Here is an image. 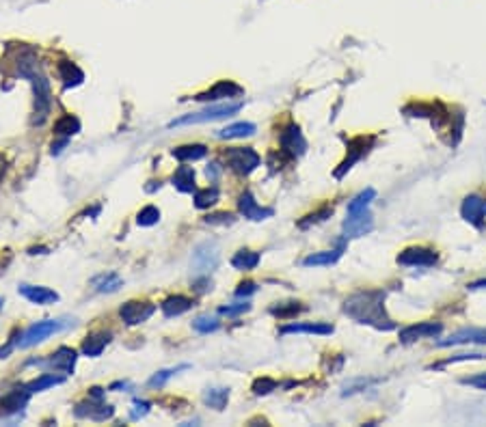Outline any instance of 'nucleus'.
<instances>
[{
    "label": "nucleus",
    "instance_id": "nucleus-1",
    "mask_svg": "<svg viewBox=\"0 0 486 427\" xmlns=\"http://www.w3.org/2000/svg\"><path fill=\"white\" fill-rule=\"evenodd\" d=\"M344 313L359 324L374 326L378 331H392L396 326L385 311L383 291H356L344 302Z\"/></svg>",
    "mask_w": 486,
    "mask_h": 427
},
{
    "label": "nucleus",
    "instance_id": "nucleus-2",
    "mask_svg": "<svg viewBox=\"0 0 486 427\" xmlns=\"http://www.w3.org/2000/svg\"><path fill=\"white\" fill-rule=\"evenodd\" d=\"M26 80H30L32 85V93H35V108H32V125H43L48 114L52 110V91H50V82L45 80V76L41 74V70H37L35 74H30Z\"/></svg>",
    "mask_w": 486,
    "mask_h": 427
},
{
    "label": "nucleus",
    "instance_id": "nucleus-3",
    "mask_svg": "<svg viewBox=\"0 0 486 427\" xmlns=\"http://www.w3.org/2000/svg\"><path fill=\"white\" fill-rule=\"evenodd\" d=\"M242 104L234 102V104H219V106H210L201 112H190L184 114L180 119H173L169 123V127H182V125H197V123H210V121H219V119H227L232 114L240 112Z\"/></svg>",
    "mask_w": 486,
    "mask_h": 427
},
{
    "label": "nucleus",
    "instance_id": "nucleus-4",
    "mask_svg": "<svg viewBox=\"0 0 486 427\" xmlns=\"http://www.w3.org/2000/svg\"><path fill=\"white\" fill-rule=\"evenodd\" d=\"M223 156L227 167L238 175H251L259 167V162H262V158H259V154L253 147H230V149H225Z\"/></svg>",
    "mask_w": 486,
    "mask_h": 427
},
{
    "label": "nucleus",
    "instance_id": "nucleus-5",
    "mask_svg": "<svg viewBox=\"0 0 486 427\" xmlns=\"http://www.w3.org/2000/svg\"><path fill=\"white\" fill-rule=\"evenodd\" d=\"M219 261H221L219 246L214 242H201L197 244V249L192 251L190 268L194 276H207L212 270H216Z\"/></svg>",
    "mask_w": 486,
    "mask_h": 427
},
{
    "label": "nucleus",
    "instance_id": "nucleus-6",
    "mask_svg": "<svg viewBox=\"0 0 486 427\" xmlns=\"http://www.w3.org/2000/svg\"><path fill=\"white\" fill-rule=\"evenodd\" d=\"M68 326L63 320H43V322H37V324H32L28 331L20 337L18 341V348L26 350V348H32V346H37V343L45 341L48 337H52L57 333H61L63 328Z\"/></svg>",
    "mask_w": 486,
    "mask_h": 427
},
{
    "label": "nucleus",
    "instance_id": "nucleus-7",
    "mask_svg": "<svg viewBox=\"0 0 486 427\" xmlns=\"http://www.w3.org/2000/svg\"><path fill=\"white\" fill-rule=\"evenodd\" d=\"M372 229H374V216H372L369 207L348 211V216L344 220V238L346 240L363 238L372 231Z\"/></svg>",
    "mask_w": 486,
    "mask_h": 427
},
{
    "label": "nucleus",
    "instance_id": "nucleus-8",
    "mask_svg": "<svg viewBox=\"0 0 486 427\" xmlns=\"http://www.w3.org/2000/svg\"><path fill=\"white\" fill-rule=\"evenodd\" d=\"M374 145V136H354L352 140H348V154H346V160L339 164V169L335 171V177L342 179L356 162H359L367 152L369 147Z\"/></svg>",
    "mask_w": 486,
    "mask_h": 427
},
{
    "label": "nucleus",
    "instance_id": "nucleus-9",
    "mask_svg": "<svg viewBox=\"0 0 486 427\" xmlns=\"http://www.w3.org/2000/svg\"><path fill=\"white\" fill-rule=\"evenodd\" d=\"M76 360H78L76 350H72V348H59L54 354H50L45 360H28V365H37V367H43V369H57V371H63V373H74Z\"/></svg>",
    "mask_w": 486,
    "mask_h": 427
},
{
    "label": "nucleus",
    "instance_id": "nucleus-10",
    "mask_svg": "<svg viewBox=\"0 0 486 427\" xmlns=\"http://www.w3.org/2000/svg\"><path fill=\"white\" fill-rule=\"evenodd\" d=\"M279 143H281V152L290 158H301L307 152V140L296 123H287L281 129Z\"/></svg>",
    "mask_w": 486,
    "mask_h": 427
},
{
    "label": "nucleus",
    "instance_id": "nucleus-11",
    "mask_svg": "<svg viewBox=\"0 0 486 427\" xmlns=\"http://www.w3.org/2000/svg\"><path fill=\"white\" fill-rule=\"evenodd\" d=\"M436 251L426 249V246H409L398 255V264L400 266H417V268H430L436 264Z\"/></svg>",
    "mask_w": 486,
    "mask_h": 427
},
{
    "label": "nucleus",
    "instance_id": "nucleus-12",
    "mask_svg": "<svg viewBox=\"0 0 486 427\" xmlns=\"http://www.w3.org/2000/svg\"><path fill=\"white\" fill-rule=\"evenodd\" d=\"M240 95H245V89H242L240 85H236L234 80H219L212 89L197 93L192 100H197V102H219V100H232V97H240Z\"/></svg>",
    "mask_w": 486,
    "mask_h": 427
},
{
    "label": "nucleus",
    "instance_id": "nucleus-13",
    "mask_svg": "<svg viewBox=\"0 0 486 427\" xmlns=\"http://www.w3.org/2000/svg\"><path fill=\"white\" fill-rule=\"evenodd\" d=\"M154 313H156V304H152L148 300H130L119 309V315L128 326H136V324L148 322Z\"/></svg>",
    "mask_w": 486,
    "mask_h": 427
},
{
    "label": "nucleus",
    "instance_id": "nucleus-14",
    "mask_svg": "<svg viewBox=\"0 0 486 427\" xmlns=\"http://www.w3.org/2000/svg\"><path fill=\"white\" fill-rule=\"evenodd\" d=\"M472 343L486 346V328H463V331H456L447 339L436 341V346L452 348V346H472Z\"/></svg>",
    "mask_w": 486,
    "mask_h": 427
},
{
    "label": "nucleus",
    "instance_id": "nucleus-15",
    "mask_svg": "<svg viewBox=\"0 0 486 427\" xmlns=\"http://www.w3.org/2000/svg\"><path fill=\"white\" fill-rule=\"evenodd\" d=\"M74 413H76L78 419H89V421L102 423V421H106V419H110L112 415H115V408H112L110 404H104L102 399H91L89 397V402H80Z\"/></svg>",
    "mask_w": 486,
    "mask_h": 427
},
{
    "label": "nucleus",
    "instance_id": "nucleus-16",
    "mask_svg": "<svg viewBox=\"0 0 486 427\" xmlns=\"http://www.w3.org/2000/svg\"><path fill=\"white\" fill-rule=\"evenodd\" d=\"M443 331L441 322H419L411 324L400 331V343H415L419 339H428V337H439Z\"/></svg>",
    "mask_w": 486,
    "mask_h": 427
},
{
    "label": "nucleus",
    "instance_id": "nucleus-17",
    "mask_svg": "<svg viewBox=\"0 0 486 427\" xmlns=\"http://www.w3.org/2000/svg\"><path fill=\"white\" fill-rule=\"evenodd\" d=\"M30 395L32 393L26 386L9 390L5 397H0V417L5 419V417H13V415L22 413L30 399Z\"/></svg>",
    "mask_w": 486,
    "mask_h": 427
},
{
    "label": "nucleus",
    "instance_id": "nucleus-18",
    "mask_svg": "<svg viewBox=\"0 0 486 427\" xmlns=\"http://www.w3.org/2000/svg\"><path fill=\"white\" fill-rule=\"evenodd\" d=\"M238 211H240L245 218L255 220V222L266 220V218H270L272 214H274L270 207H262V205H259V203L255 201V196H253L249 190L240 194V199H238Z\"/></svg>",
    "mask_w": 486,
    "mask_h": 427
},
{
    "label": "nucleus",
    "instance_id": "nucleus-19",
    "mask_svg": "<svg viewBox=\"0 0 486 427\" xmlns=\"http://www.w3.org/2000/svg\"><path fill=\"white\" fill-rule=\"evenodd\" d=\"M335 328L324 322H305V324H285L281 326V335H333Z\"/></svg>",
    "mask_w": 486,
    "mask_h": 427
},
{
    "label": "nucleus",
    "instance_id": "nucleus-20",
    "mask_svg": "<svg viewBox=\"0 0 486 427\" xmlns=\"http://www.w3.org/2000/svg\"><path fill=\"white\" fill-rule=\"evenodd\" d=\"M460 214L467 222L472 225H482V218L486 214V201L478 194H469L467 199L463 201V207H460Z\"/></svg>",
    "mask_w": 486,
    "mask_h": 427
},
{
    "label": "nucleus",
    "instance_id": "nucleus-21",
    "mask_svg": "<svg viewBox=\"0 0 486 427\" xmlns=\"http://www.w3.org/2000/svg\"><path fill=\"white\" fill-rule=\"evenodd\" d=\"M20 293L32 304H52L59 302V293L48 289V287H39V285H20Z\"/></svg>",
    "mask_w": 486,
    "mask_h": 427
},
{
    "label": "nucleus",
    "instance_id": "nucleus-22",
    "mask_svg": "<svg viewBox=\"0 0 486 427\" xmlns=\"http://www.w3.org/2000/svg\"><path fill=\"white\" fill-rule=\"evenodd\" d=\"M59 76L63 80V87L65 89H74L78 85H83V80H85V72L78 67L76 63L72 61H61L59 63Z\"/></svg>",
    "mask_w": 486,
    "mask_h": 427
},
{
    "label": "nucleus",
    "instance_id": "nucleus-23",
    "mask_svg": "<svg viewBox=\"0 0 486 427\" xmlns=\"http://www.w3.org/2000/svg\"><path fill=\"white\" fill-rule=\"evenodd\" d=\"M194 306V302L186 295H169V298L160 304V311L165 317H180L186 311H190Z\"/></svg>",
    "mask_w": 486,
    "mask_h": 427
},
{
    "label": "nucleus",
    "instance_id": "nucleus-24",
    "mask_svg": "<svg viewBox=\"0 0 486 427\" xmlns=\"http://www.w3.org/2000/svg\"><path fill=\"white\" fill-rule=\"evenodd\" d=\"M110 339H112V335L106 333V331L91 333V335L83 341V354H85V356H91V358L100 356V354L104 352V348L110 343Z\"/></svg>",
    "mask_w": 486,
    "mask_h": 427
},
{
    "label": "nucleus",
    "instance_id": "nucleus-25",
    "mask_svg": "<svg viewBox=\"0 0 486 427\" xmlns=\"http://www.w3.org/2000/svg\"><path fill=\"white\" fill-rule=\"evenodd\" d=\"M255 125L253 123H247V121H240V123H232L223 129L216 132V138L221 140H232V138H247V136H253L255 134Z\"/></svg>",
    "mask_w": 486,
    "mask_h": 427
},
{
    "label": "nucleus",
    "instance_id": "nucleus-26",
    "mask_svg": "<svg viewBox=\"0 0 486 427\" xmlns=\"http://www.w3.org/2000/svg\"><path fill=\"white\" fill-rule=\"evenodd\" d=\"M342 251H344V244H339V249L335 251H322V253H314L310 257H305L303 259V266L307 268H316V266H333L335 261L342 257Z\"/></svg>",
    "mask_w": 486,
    "mask_h": 427
},
{
    "label": "nucleus",
    "instance_id": "nucleus-27",
    "mask_svg": "<svg viewBox=\"0 0 486 427\" xmlns=\"http://www.w3.org/2000/svg\"><path fill=\"white\" fill-rule=\"evenodd\" d=\"M171 154H173V158H177L180 162H194V160L205 158L207 147H205V145H201V143H194V145H180V147H175V149H173Z\"/></svg>",
    "mask_w": 486,
    "mask_h": 427
},
{
    "label": "nucleus",
    "instance_id": "nucleus-28",
    "mask_svg": "<svg viewBox=\"0 0 486 427\" xmlns=\"http://www.w3.org/2000/svg\"><path fill=\"white\" fill-rule=\"evenodd\" d=\"M91 285H93L95 291H100V293H115L123 285V278L115 272H108V274L95 276L91 281Z\"/></svg>",
    "mask_w": 486,
    "mask_h": 427
},
{
    "label": "nucleus",
    "instance_id": "nucleus-29",
    "mask_svg": "<svg viewBox=\"0 0 486 427\" xmlns=\"http://www.w3.org/2000/svg\"><path fill=\"white\" fill-rule=\"evenodd\" d=\"M80 132V119L76 114H63L54 123V134L61 138H70Z\"/></svg>",
    "mask_w": 486,
    "mask_h": 427
},
{
    "label": "nucleus",
    "instance_id": "nucleus-30",
    "mask_svg": "<svg viewBox=\"0 0 486 427\" xmlns=\"http://www.w3.org/2000/svg\"><path fill=\"white\" fill-rule=\"evenodd\" d=\"M259 259H262V257H259V253L249 251V249H242V251H238L232 257V266L236 270H255L259 266Z\"/></svg>",
    "mask_w": 486,
    "mask_h": 427
},
{
    "label": "nucleus",
    "instance_id": "nucleus-31",
    "mask_svg": "<svg viewBox=\"0 0 486 427\" xmlns=\"http://www.w3.org/2000/svg\"><path fill=\"white\" fill-rule=\"evenodd\" d=\"M173 186L180 192H194V169L180 167L173 175Z\"/></svg>",
    "mask_w": 486,
    "mask_h": 427
},
{
    "label": "nucleus",
    "instance_id": "nucleus-32",
    "mask_svg": "<svg viewBox=\"0 0 486 427\" xmlns=\"http://www.w3.org/2000/svg\"><path fill=\"white\" fill-rule=\"evenodd\" d=\"M227 402H230V388H207L203 393V404L214 410H223Z\"/></svg>",
    "mask_w": 486,
    "mask_h": 427
},
{
    "label": "nucleus",
    "instance_id": "nucleus-33",
    "mask_svg": "<svg viewBox=\"0 0 486 427\" xmlns=\"http://www.w3.org/2000/svg\"><path fill=\"white\" fill-rule=\"evenodd\" d=\"M63 382H65V377H61V375L43 373L41 377H37V380L28 382V384H26V388L32 393V395H35V393H41V390L50 388V386H59V384H63Z\"/></svg>",
    "mask_w": 486,
    "mask_h": 427
},
{
    "label": "nucleus",
    "instance_id": "nucleus-34",
    "mask_svg": "<svg viewBox=\"0 0 486 427\" xmlns=\"http://www.w3.org/2000/svg\"><path fill=\"white\" fill-rule=\"evenodd\" d=\"M219 201V188H203V190H194V205L199 209H207L210 205H214Z\"/></svg>",
    "mask_w": 486,
    "mask_h": 427
},
{
    "label": "nucleus",
    "instance_id": "nucleus-35",
    "mask_svg": "<svg viewBox=\"0 0 486 427\" xmlns=\"http://www.w3.org/2000/svg\"><path fill=\"white\" fill-rule=\"evenodd\" d=\"M219 326H221V322L216 317H210V315H199L192 322V328L201 335H210V333L219 331Z\"/></svg>",
    "mask_w": 486,
    "mask_h": 427
},
{
    "label": "nucleus",
    "instance_id": "nucleus-36",
    "mask_svg": "<svg viewBox=\"0 0 486 427\" xmlns=\"http://www.w3.org/2000/svg\"><path fill=\"white\" fill-rule=\"evenodd\" d=\"M374 196H376V190L374 188H367L363 192H359L354 196V199L348 203V211H354V209H365L369 207V203L374 201Z\"/></svg>",
    "mask_w": 486,
    "mask_h": 427
},
{
    "label": "nucleus",
    "instance_id": "nucleus-37",
    "mask_svg": "<svg viewBox=\"0 0 486 427\" xmlns=\"http://www.w3.org/2000/svg\"><path fill=\"white\" fill-rule=\"evenodd\" d=\"M158 220H160V209H158L156 205L143 207V209L139 211V216H136V222H139L141 227H154V225H158Z\"/></svg>",
    "mask_w": 486,
    "mask_h": 427
},
{
    "label": "nucleus",
    "instance_id": "nucleus-38",
    "mask_svg": "<svg viewBox=\"0 0 486 427\" xmlns=\"http://www.w3.org/2000/svg\"><path fill=\"white\" fill-rule=\"evenodd\" d=\"M301 311H303V306L298 302H285V304H279V306H272L270 313L277 315L279 320H290V317H294L296 313H301Z\"/></svg>",
    "mask_w": 486,
    "mask_h": 427
},
{
    "label": "nucleus",
    "instance_id": "nucleus-39",
    "mask_svg": "<svg viewBox=\"0 0 486 427\" xmlns=\"http://www.w3.org/2000/svg\"><path fill=\"white\" fill-rule=\"evenodd\" d=\"M277 386H279V382L272 380V377H257V380L253 382V393L255 395H268V393L277 390Z\"/></svg>",
    "mask_w": 486,
    "mask_h": 427
},
{
    "label": "nucleus",
    "instance_id": "nucleus-40",
    "mask_svg": "<svg viewBox=\"0 0 486 427\" xmlns=\"http://www.w3.org/2000/svg\"><path fill=\"white\" fill-rule=\"evenodd\" d=\"M180 369H186V365L177 367V369H162V371H158L156 375H152V377H150V382H148V384H150L152 388H162V386L167 384V380H169V377H171L173 373H177Z\"/></svg>",
    "mask_w": 486,
    "mask_h": 427
},
{
    "label": "nucleus",
    "instance_id": "nucleus-41",
    "mask_svg": "<svg viewBox=\"0 0 486 427\" xmlns=\"http://www.w3.org/2000/svg\"><path fill=\"white\" fill-rule=\"evenodd\" d=\"M331 214H333V207H322L320 211L310 214V216H305V220H301V222H298V227H301V229H307L310 225H316V222L327 220V218L331 216Z\"/></svg>",
    "mask_w": 486,
    "mask_h": 427
},
{
    "label": "nucleus",
    "instance_id": "nucleus-42",
    "mask_svg": "<svg viewBox=\"0 0 486 427\" xmlns=\"http://www.w3.org/2000/svg\"><path fill=\"white\" fill-rule=\"evenodd\" d=\"M234 220H236V216L230 211H216V214H210V216L203 218L205 225H232Z\"/></svg>",
    "mask_w": 486,
    "mask_h": 427
},
{
    "label": "nucleus",
    "instance_id": "nucleus-43",
    "mask_svg": "<svg viewBox=\"0 0 486 427\" xmlns=\"http://www.w3.org/2000/svg\"><path fill=\"white\" fill-rule=\"evenodd\" d=\"M247 311H251V304H249V302H240V304H232V306H221L219 313H221V315H227V317H234V315L247 313Z\"/></svg>",
    "mask_w": 486,
    "mask_h": 427
},
{
    "label": "nucleus",
    "instance_id": "nucleus-44",
    "mask_svg": "<svg viewBox=\"0 0 486 427\" xmlns=\"http://www.w3.org/2000/svg\"><path fill=\"white\" fill-rule=\"evenodd\" d=\"M150 408H152V404H150V402H141V399H136V402H134V410H132V413H130V419H132V421L143 419L145 415L150 413Z\"/></svg>",
    "mask_w": 486,
    "mask_h": 427
},
{
    "label": "nucleus",
    "instance_id": "nucleus-45",
    "mask_svg": "<svg viewBox=\"0 0 486 427\" xmlns=\"http://www.w3.org/2000/svg\"><path fill=\"white\" fill-rule=\"evenodd\" d=\"M482 358H486V354H458V356H452V358H447L445 363L436 365V369H439V367H443V365H452V363H463V360H482Z\"/></svg>",
    "mask_w": 486,
    "mask_h": 427
},
{
    "label": "nucleus",
    "instance_id": "nucleus-46",
    "mask_svg": "<svg viewBox=\"0 0 486 427\" xmlns=\"http://www.w3.org/2000/svg\"><path fill=\"white\" fill-rule=\"evenodd\" d=\"M463 384H469V386H476L480 390H486V371L478 373V375H472V377H465Z\"/></svg>",
    "mask_w": 486,
    "mask_h": 427
},
{
    "label": "nucleus",
    "instance_id": "nucleus-47",
    "mask_svg": "<svg viewBox=\"0 0 486 427\" xmlns=\"http://www.w3.org/2000/svg\"><path fill=\"white\" fill-rule=\"evenodd\" d=\"M255 291H257V285L253 281H242L238 285V289H236V295H238V298H242V295H251Z\"/></svg>",
    "mask_w": 486,
    "mask_h": 427
},
{
    "label": "nucleus",
    "instance_id": "nucleus-48",
    "mask_svg": "<svg viewBox=\"0 0 486 427\" xmlns=\"http://www.w3.org/2000/svg\"><path fill=\"white\" fill-rule=\"evenodd\" d=\"M205 175H207L210 182H216L219 175H221V164L219 162H210L207 169H205Z\"/></svg>",
    "mask_w": 486,
    "mask_h": 427
},
{
    "label": "nucleus",
    "instance_id": "nucleus-49",
    "mask_svg": "<svg viewBox=\"0 0 486 427\" xmlns=\"http://www.w3.org/2000/svg\"><path fill=\"white\" fill-rule=\"evenodd\" d=\"M7 167H9V162H7V158L0 154V182H3L5 179V175H7Z\"/></svg>",
    "mask_w": 486,
    "mask_h": 427
},
{
    "label": "nucleus",
    "instance_id": "nucleus-50",
    "mask_svg": "<svg viewBox=\"0 0 486 427\" xmlns=\"http://www.w3.org/2000/svg\"><path fill=\"white\" fill-rule=\"evenodd\" d=\"M89 397H91V399H102V397H104V388L93 386V388L89 390Z\"/></svg>",
    "mask_w": 486,
    "mask_h": 427
},
{
    "label": "nucleus",
    "instance_id": "nucleus-51",
    "mask_svg": "<svg viewBox=\"0 0 486 427\" xmlns=\"http://www.w3.org/2000/svg\"><path fill=\"white\" fill-rule=\"evenodd\" d=\"M469 289H486V278H482V281H474L472 285H467Z\"/></svg>",
    "mask_w": 486,
    "mask_h": 427
},
{
    "label": "nucleus",
    "instance_id": "nucleus-52",
    "mask_svg": "<svg viewBox=\"0 0 486 427\" xmlns=\"http://www.w3.org/2000/svg\"><path fill=\"white\" fill-rule=\"evenodd\" d=\"M115 388H130L128 382H115V384H110V390H115Z\"/></svg>",
    "mask_w": 486,
    "mask_h": 427
},
{
    "label": "nucleus",
    "instance_id": "nucleus-53",
    "mask_svg": "<svg viewBox=\"0 0 486 427\" xmlns=\"http://www.w3.org/2000/svg\"><path fill=\"white\" fill-rule=\"evenodd\" d=\"M0 306H3V302H0Z\"/></svg>",
    "mask_w": 486,
    "mask_h": 427
}]
</instances>
